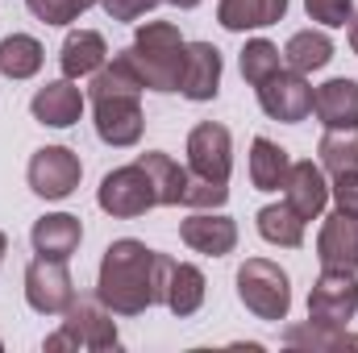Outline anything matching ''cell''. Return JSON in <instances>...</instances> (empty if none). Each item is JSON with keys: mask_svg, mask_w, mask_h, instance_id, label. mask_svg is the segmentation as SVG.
I'll return each mask as SVG.
<instances>
[{"mask_svg": "<svg viewBox=\"0 0 358 353\" xmlns=\"http://www.w3.org/2000/svg\"><path fill=\"white\" fill-rule=\"evenodd\" d=\"M4 254H8V237H4V229H0V262H4Z\"/></svg>", "mask_w": 358, "mask_h": 353, "instance_id": "37", "label": "cell"}, {"mask_svg": "<svg viewBox=\"0 0 358 353\" xmlns=\"http://www.w3.org/2000/svg\"><path fill=\"white\" fill-rule=\"evenodd\" d=\"M304 13L325 29H346L355 17V0H304Z\"/></svg>", "mask_w": 358, "mask_h": 353, "instance_id": "32", "label": "cell"}, {"mask_svg": "<svg viewBox=\"0 0 358 353\" xmlns=\"http://www.w3.org/2000/svg\"><path fill=\"white\" fill-rule=\"evenodd\" d=\"M142 80L134 75L125 54H113L88 84V100H92V125L96 137L113 150H129L142 142L146 129V112H142Z\"/></svg>", "mask_w": 358, "mask_h": 353, "instance_id": "2", "label": "cell"}, {"mask_svg": "<svg viewBox=\"0 0 358 353\" xmlns=\"http://www.w3.org/2000/svg\"><path fill=\"white\" fill-rule=\"evenodd\" d=\"M171 258L150 250L138 237H121L104 250L96 270V295L113 316H142L146 308L163 303Z\"/></svg>", "mask_w": 358, "mask_h": 353, "instance_id": "1", "label": "cell"}, {"mask_svg": "<svg viewBox=\"0 0 358 353\" xmlns=\"http://www.w3.org/2000/svg\"><path fill=\"white\" fill-rule=\"evenodd\" d=\"M329 200L338 204V212H346V216H358V171L334 175V183H329Z\"/></svg>", "mask_w": 358, "mask_h": 353, "instance_id": "33", "label": "cell"}, {"mask_svg": "<svg viewBox=\"0 0 358 353\" xmlns=\"http://www.w3.org/2000/svg\"><path fill=\"white\" fill-rule=\"evenodd\" d=\"M159 0H100V8L113 17V21H138L155 8Z\"/></svg>", "mask_w": 358, "mask_h": 353, "instance_id": "34", "label": "cell"}, {"mask_svg": "<svg viewBox=\"0 0 358 353\" xmlns=\"http://www.w3.org/2000/svg\"><path fill=\"white\" fill-rule=\"evenodd\" d=\"M350 50L358 54V13L350 17Z\"/></svg>", "mask_w": 358, "mask_h": 353, "instance_id": "35", "label": "cell"}, {"mask_svg": "<svg viewBox=\"0 0 358 353\" xmlns=\"http://www.w3.org/2000/svg\"><path fill=\"white\" fill-rule=\"evenodd\" d=\"M313 112L325 129H358V80H329L313 88Z\"/></svg>", "mask_w": 358, "mask_h": 353, "instance_id": "18", "label": "cell"}, {"mask_svg": "<svg viewBox=\"0 0 358 353\" xmlns=\"http://www.w3.org/2000/svg\"><path fill=\"white\" fill-rule=\"evenodd\" d=\"M71 299H76V283H71L67 262L34 258L25 266V303L38 316H63L71 308Z\"/></svg>", "mask_w": 358, "mask_h": 353, "instance_id": "8", "label": "cell"}, {"mask_svg": "<svg viewBox=\"0 0 358 353\" xmlns=\"http://www.w3.org/2000/svg\"><path fill=\"white\" fill-rule=\"evenodd\" d=\"M317 163L329 175L358 171V129H325V137L317 142Z\"/></svg>", "mask_w": 358, "mask_h": 353, "instance_id": "28", "label": "cell"}, {"mask_svg": "<svg viewBox=\"0 0 358 353\" xmlns=\"http://www.w3.org/2000/svg\"><path fill=\"white\" fill-rule=\"evenodd\" d=\"M238 299L250 316L279 324L292 312V278L271 258H246L238 266Z\"/></svg>", "mask_w": 358, "mask_h": 353, "instance_id": "5", "label": "cell"}, {"mask_svg": "<svg viewBox=\"0 0 358 353\" xmlns=\"http://www.w3.org/2000/svg\"><path fill=\"white\" fill-rule=\"evenodd\" d=\"M287 171H292V158H287L283 146H275L271 137L250 142V183H255V191H279L287 183Z\"/></svg>", "mask_w": 358, "mask_h": 353, "instance_id": "25", "label": "cell"}, {"mask_svg": "<svg viewBox=\"0 0 358 353\" xmlns=\"http://www.w3.org/2000/svg\"><path fill=\"white\" fill-rule=\"evenodd\" d=\"M221 50L213 42H187V54H183V71H179V96L192 100V104H208L217 100L221 91Z\"/></svg>", "mask_w": 358, "mask_h": 353, "instance_id": "12", "label": "cell"}, {"mask_svg": "<svg viewBox=\"0 0 358 353\" xmlns=\"http://www.w3.org/2000/svg\"><path fill=\"white\" fill-rule=\"evenodd\" d=\"M329 59H334V38L325 29H300L283 46V63L300 75H313V71L329 67Z\"/></svg>", "mask_w": 358, "mask_h": 353, "instance_id": "24", "label": "cell"}, {"mask_svg": "<svg viewBox=\"0 0 358 353\" xmlns=\"http://www.w3.org/2000/svg\"><path fill=\"white\" fill-rule=\"evenodd\" d=\"M121 345L117 320L113 312L100 303V295H76L71 308L63 312V329L46 337V350H92V353H108Z\"/></svg>", "mask_w": 358, "mask_h": 353, "instance_id": "4", "label": "cell"}, {"mask_svg": "<svg viewBox=\"0 0 358 353\" xmlns=\"http://www.w3.org/2000/svg\"><path fill=\"white\" fill-rule=\"evenodd\" d=\"M104 63H108V42H104V33H96V29H71V33L63 38L59 67H63L67 80H92Z\"/></svg>", "mask_w": 358, "mask_h": 353, "instance_id": "19", "label": "cell"}, {"mask_svg": "<svg viewBox=\"0 0 358 353\" xmlns=\"http://www.w3.org/2000/svg\"><path fill=\"white\" fill-rule=\"evenodd\" d=\"M92 4L100 0H25V8L42 21V25H71L76 17H84Z\"/></svg>", "mask_w": 358, "mask_h": 353, "instance_id": "31", "label": "cell"}, {"mask_svg": "<svg viewBox=\"0 0 358 353\" xmlns=\"http://www.w3.org/2000/svg\"><path fill=\"white\" fill-rule=\"evenodd\" d=\"M292 0H217V21L229 33H246V29H267L275 21H283Z\"/></svg>", "mask_w": 358, "mask_h": 353, "instance_id": "22", "label": "cell"}, {"mask_svg": "<svg viewBox=\"0 0 358 353\" xmlns=\"http://www.w3.org/2000/svg\"><path fill=\"white\" fill-rule=\"evenodd\" d=\"M204 270L192 262H176L171 258V270H167V287H163V303L171 316H196L204 308Z\"/></svg>", "mask_w": 358, "mask_h": 353, "instance_id": "21", "label": "cell"}, {"mask_svg": "<svg viewBox=\"0 0 358 353\" xmlns=\"http://www.w3.org/2000/svg\"><path fill=\"white\" fill-rule=\"evenodd\" d=\"M80 241H84V225H80V216H71V212H46V216H38L34 229H29V246H34L38 258L67 262V258L80 250Z\"/></svg>", "mask_w": 358, "mask_h": 353, "instance_id": "16", "label": "cell"}, {"mask_svg": "<svg viewBox=\"0 0 358 353\" xmlns=\"http://www.w3.org/2000/svg\"><path fill=\"white\" fill-rule=\"evenodd\" d=\"M283 200L292 204V212L308 225V220H321L325 204H329V179H325V167L313 163V158H300L292 163L287 171V183H283Z\"/></svg>", "mask_w": 358, "mask_h": 353, "instance_id": "14", "label": "cell"}, {"mask_svg": "<svg viewBox=\"0 0 358 353\" xmlns=\"http://www.w3.org/2000/svg\"><path fill=\"white\" fill-rule=\"evenodd\" d=\"M255 91H259V108L271 121L296 125L313 112V84H308V75H300L292 67H279L267 84H259Z\"/></svg>", "mask_w": 358, "mask_h": 353, "instance_id": "9", "label": "cell"}, {"mask_svg": "<svg viewBox=\"0 0 358 353\" xmlns=\"http://www.w3.org/2000/svg\"><path fill=\"white\" fill-rule=\"evenodd\" d=\"M46 63V50L29 33H8L0 42V75L4 80H34Z\"/></svg>", "mask_w": 358, "mask_h": 353, "instance_id": "27", "label": "cell"}, {"mask_svg": "<svg viewBox=\"0 0 358 353\" xmlns=\"http://www.w3.org/2000/svg\"><path fill=\"white\" fill-rule=\"evenodd\" d=\"M238 67H242V80L250 88H259V84H267L271 75L283 67V54H279V46L267 42V38H250L242 46V54H238Z\"/></svg>", "mask_w": 358, "mask_h": 353, "instance_id": "29", "label": "cell"}, {"mask_svg": "<svg viewBox=\"0 0 358 353\" xmlns=\"http://www.w3.org/2000/svg\"><path fill=\"white\" fill-rule=\"evenodd\" d=\"M96 204H100V212H108L117 220H134V216H146L150 208H159L155 187H150V179H146V171L138 163L117 167V171H108V175L100 179Z\"/></svg>", "mask_w": 358, "mask_h": 353, "instance_id": "6", "label": "cell"}, {"mask_svg": "<svg viewBox=\"0 0 358 353\" xmlns=\"http://www.w3.org/2000/svg\"><path fill=\"white\" fill-rule=\"evenodd\" d=\"M255 225H259V237H263L267 246H279V250H300V246H304V220L292 212L287 200L259 208Z\"/></svg>", "mask_w": 358, "mask_h": 353, "instance_id": "26", "label": "cell"}, {"mask_svg": "<svg viewBox=\"0 0 358 353\" xmlns=\"http://www.w3.org/2000/svg\"><path fill=\"white\" fill-rule=\"evenodd\" d=\"M0 350H4V341H0Z\"/></svg>", "mask_w": 358, "mask_h": 353, "instance_id": "38", "label": "cell"}, {"mask_svg": "<svg viewBox=\"0 0 358 353\" xmlns=\"http://www.w3.org/2000/svg\"><path fill=\"white\" fill-rule=\"evenodd\" d=\"M279 341H283L287 350H304V353L358 350V333H346V324H325V320H304V324H287Z\"/></svg>", "mask_w": 358, "mask_h": 353, "instance_id": "20", "label": "cell"}, {"mask_svg": "<svg viewBox=\"0 0 358 353\" xmlns=\"http://www.w3.org/2000/svg\"><path fill=\"white\" fill-rule=\"evenodd\" d=\"M225 200H229V187H225V183L204 179V175H192V171H187L183 208H192V212H208V208H225Z\"/></svg>", "mask_w": 358, "mask_h": 353, "instance_id": "30", "label": "cell"}, {"mask_svg": "<svg viewBox=\"0 0 358 353\" xmlns=\"http://www.w3.org/2000/svg\"><path fill=\"white\" fill-rule=\"evenodd\" d=\"M317 262L329 270H358V216L334 212L317 233Z\"/></svg>", "mask_w": 358, "mask_h": 353, "instance_id": "17", "label": "cell"}, {"mask_svg": "<svg viewBox=\"0 0 358 353\" xmlns=\"http://www.w3.org/2000/svg\"><path fill=\"white\" fill-rule=\"evenodd\" d=\"M80 179H84V163L67 146H42V150H34V158L25 167L29 191L42 200H67L80 187Z\"/></svg>", "mask_w": 358, "mask_h": 353, "instance_id": "7", "label": "cell"}, {"mask_svg": "<svg viewBox=\"0 0 358 353\" xmlns=\"http://www.w3.org/2000/svg\"><path fill=\"white\" fill-rule=\"evenodd\" d=\"M29 112L38 125H50V129H71L80 117H84V91L76 88V80H50L34 91L29 100Z\"/></svg>", "mask_w": 358, "mask_h": 353, "instance_id": "15", "label": "cell"}, {"mask_svg": "<svg viewBox=\"0 0 358 353\" xmlns=\"http://www.w3.org/2000/svg\"><path fill=\"white\" fill-rule=\"evenodd\" d=\"M138 167H142V171H146V179H150L159 208H179V204H183L187 171L179 167L171 154H163V150H146V154H138Z\"/></svg>", "mask_w": 358, "mask_h": 353, "instance_id": "23", "label": "cell"}, {"mask_svg": "<svg viewBox=\"0 0 358 353\" xmlns=\"http://www.w3.org/2000/svg\"><path fill=\"white\" fill-rule=\"evenodd\" d=\"M187 171L204 175V179H217V183H229V171H234V137H229L225 125L200 121L187 133Z\"/></svg>", "mask_w": 358, "mask_h": 353, "instance_id": "11", "label": "cell"}, {"mask_svg": "<svg viewBox=\"0 0 358 353\" xmlns=\"http://www.w3.org/2000/svg\"><path fill=\"white\" fill-rule=\"evenodd\" d=\"M358 312V278L355 270H321V278L308 291V320L325 324H350Z\"/></svg>", "mask_w": 358, "mask_h": 353, "instance_id": "10", "label": "cell"}, {"mask_svg": "<svg viewBox=\"0 0 358 353\" xmlns=\"http://www.w3.org/2000/svg\"><path fill=\"white\" fill-rule=\"evenodd\" d=\"M179 237L187 250L196 254H208V258H225L238 250V220L225 216L221 208H208V212H192L183 225H179Z\"/></svg>", "mask_w": 358, "mask_h": 353, "instance_id": "13", "label": "cell"}, {"mask_svg": "<svg viewBox=\"0 0 358 353\" xmlns=\"http://www.w3.org/2000/svg\"><path fill=\"white\" fill-rule=\"evenodd\" d=\"M167 4H176V8H196L200 0H167Z\"/></svg>", "mask_w": 358, "mask_h": 353, "instance_id": "36", "label": "cell"}, {"mask_svg": "<svg viewBox=\"0 0 358 353\" xmlns=\"http://www.w3.org/2000/svg\"><path fill=\"white\" fill-rule=\"evenodd\" d=\"M134 67V75L142 80L146 91H179V71H183V54L187 42L171 21H146L138 25L134 42L121 50Z\"/></svg>", "mask_w": 358, "mask_h": 353, "instance_id": "3", "label": "cell"}]
</instances>
